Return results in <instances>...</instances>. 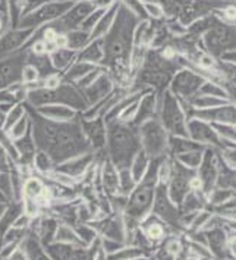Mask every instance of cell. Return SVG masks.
<instances>
[{"label": "cell", "mask_w": 236, "mask_h": 260, "mask_svg": "<svg viewBox=\"0 0 236 260\" xmlns=\"http://www.w3.org/2000/svg\"><path fill=\"white\" fill-rule=\"evenodd\" d=\"M31 123V134L37 150L46 151L55 165L62 164L70 157L90 153L91 146L85 138L80 123V115L73 121H52L44 118L24 100Z\"/></svg>", "instance_id": "1"}, {"label": "cell", "mask_w": 236, "mask_h": 260, "mask_svg": "<svg viewBox=\"0 0 236 260\" xmlns=\"http://www.w3.org/2000/svg\"><path fill=\"white\" fill-rule=\"evenodd\" d=\"M137 25L138 15L121 3L110 29L104 34V37H101L104 49V59L101 65L106 69H110L114 75L113 81L122 80V72L125 71L128 57L131 60V49Z\"/></svg>", "instance_id": "2"}, {"label": "cell", "mask_w": 236, "mask_h": 260, "mask_svg": "<svg viewBox=\"0 0 236 260\" xmlns=\"http://www.w3.org/2000/svg\"><path fill=\"white\" fill-rule=\"evenodd\" d=\"M107 140L106 153L110 162L117 169H126L139 151V140L132 123L122 122L121 119H110L106 122Z\"/></svg>", "instance_id": "3"}, {"label": "cell", "mask_w": 236, "mask_h": 260, "mask_svg": "<svg viewBox=\"0 0 236 260\" xmlns=\"http://www.w3.org/2000/svg\"><path fill=\"white\" fill-rule=\"evenodd\" d=\"M25 102L32 108H38L49 103H60L70 106L78 112H84L90 108L88 102L84 97L83 90L76 88L70 82L62 81L56 88H46V87H37L27 90Z\"/></svg>", "instance_id": "4"}, {"label": "cell", "mask_w": 236, "mask_h": 260, "mask_svg": "<svg viewBox=\"0 0 236 260\" xmlns=\"http://www.w3.org/2000/svg\"><path fill=\"white\" fill-rule=\"evenodd\" d=\"M154 174L151 169H147L145 175L139 181V185H135V188L131 191L129 199L126 200L125 216L134 220L141 219L147 212L148 207L153 202L154 190Z\"/></svg>", "instance_id": "5"}, {"label": "cell", "mask_w": 236, "mask_h": 260, "mask_svg": "<svg viewBox=\"0 0 236 260\" xmlns=\"http://www.w3.org/2000/svg\"><path fill=\"white\" fill-rule=\"evenodd\" d=\"M72 3L73 2H69V0H49L40 8H37L35 11L21 16L16 27L35 29L44 24L53 22L69 9Z\"/></svg>", "instance_id": "6"}, {"label": "cell", "mask_w": 236, "mask_h": 260, "mask_svg": "<svg viewBox=\"0 0 236 260\" xmlns=\"http://www.w3.org/2000/svg\"><path fill=\"white\" fill-rule=\"evenodd\" d=\"M94 9H97L94 0H80V2H73L69 9L62 15L60 18H57L52 24L57 29L59 34H65L70 29L80 28L81 22L91 14Z\"/></svg>", "instance_id": "7"}, {"label": "cell", "mask_w": 236, "mask_h": 260, "mask_svg": "<svg viewBox=\"0 0 236 260\" xmlns=\"http://www.w3.org/2000/svg\"><path fill=\"white\" fill-rule=\"evenodd\" d=\"M25 63L27 50H18L16 53L0 59V90L21 81V72Z\"/></svg>", "instance_id": "8"}, {"label": "cell", "mask_w": 236, "mask_h": 260, "mask_svg": "<svg viewBox=\"0 0 236 260\" xmlns=\"http://www.w3.org/2000/svg\"><path fill=\"white\" fill-rule=\"evenodd\" d=\"M80 123L83 128V133L85 138L88 140L91 150L103 151L106 150V140H107V128H106V121L103 116H96V118H83L80 112Z\"/></svg>", "instance_id": "9"}, {"label": "cell", "mask_w": 236, "mask_h": 260, "mask_svg": "<svg viewBox=\"0 0 236 260\" xmlns=\"http://www.w3.org/2000/svg\"><path fill=\"white\" fill-rule=\"evenodd\" d=\"M46 253L49 254V259L56 260H87L93 259L91 257V250L90 247L73 246V244H66V243H59V241H52L47 246H44Z\"/></svg>", "instance_id": "10"}, {"label": "cell", "mask_w": 236, "mask_h": 260, "mask_svg": "<svg viewBox=\"0 0 236 260\" xmlns=\"http://www.w3.org/2000/svg\"><path fill=\"white\" fill-rule=\"evenodd\" d=\"M34 29L31 28H9L6 32L0 36V59L11 56L21 50Z\"/></svg>", "instance_id": "11"}, {"label": "cell", "mask_w": 236, "mask_h": 260, "mask_svg": "<svg viewBox=\"0 0 236 260\" xmlns=\"http://www.w3.org/2000/svg\"><path fill=\"white\" fill-rule=\"evenodd\" d=\"M114 81L110 77V74L106 71L103 74H100L94 81L91 82L87 88H84L83 93L85 100L88 102L90 106L98 103L100 100H103L104 97H107L111 91L114 90Z\"/></svg>", "instance_id": "12"}, {"label": "cell", "mask_w": 236, "mask_h": 260, "mask_svg": "<svg viewBox=\"0 0 236 260\" xmlns=\"http://www.w3.org/2000/svg\"><path fill=\"white\" fill-rule=\"evenodd\" d=\"M90 225H93L96 228L100 237L113 238V240L125 243V223H124V218L121 215L116 213L113 216H104L103 219H96L94 222H90Z\"/></svg>", "instance_id": "13"}, {"label": "cell", "mask_w": 236, "mask_h": 260, "mask_svg": "<svg viewBox=\"0 0 236 260\" xmlns=\"http://www.w3.org/2000/svg\"><path fill=\"white\" fill-rule=\"evenodd\" d=\"M94 162V153L90 151V153H84L80 156H75V157H70L68 160L62 162V164L56 165V171L59 172H63L66 175H69L72 178L78 179L81 178L84 175V172L87 171V168Z\"/></svg>", "instance_id": "14"}, {"label": "cell", "mask_w": 236, "mask_h": 260, "mask_svg": "<svg viewBox=\"0 0 236 260\" xmlns=\"http://www.w3.org/2000/svg\"><path fill=\"white\" fill-rule=\"evenodd\" d=\"M40 115H43L47 119L52 121H59V122H65V121H73L78 118L80 112L75 110L70 106L66 105H60V103H49V105H43L38 108H34Z\"/></svg>", "instance_id": "15"}, {"label": "cell", "mask_w": 236, "mask_h": 260, "mask_svg": "<svg viewBox=\"0 0 236 260\" xmlns=\"http://www.w3.org/2000/svg\"><path fill=\"white\" fill-rule=\"evenodd\" d=\"M139 134H141V140H142V144H144L147 153H150V154L159 153L162 144H163V136H162V129L157 123H142L139 128Z\"/></svg>", "instance_id": "16"}, {"label": "cell", "mask_w": 236, "mask_h": 260, "mask_svg": "<svg viewBox=\"0 0 236 260\" xmlns=\"http://www.w3.org/2000/svg\"><path fill=\"white\" fill-rule=\"evenodd\" d=\"M14 144L15 149L18 151V162L16 164L21 165V166H31L32 160H34V156L37 153V146H35L32 134H31V126L24 137L14 140Z\"/></svg>", "instance_id": "17"}, {"label": "cell", "mask_w": 236, "mask_h": 260, "mask_svg": "<svg viewBox=\"0 0 236 260\" xmlns=\"http://www.w3.org/2000/svg\"><path fill=\"white\" fill-rule=\"evenodd\" d=\"M100 177H101V184L106 194H109L110 197L119 194V169L111 164L109 157H106L101 162Z\"/></svg>", "instance_id": "18"}, {"label": "cell", "mask_w": 236, "mask_h": 260, "mask_svg": "<svg viewBox=\"0 0 236 260\" xmlns=\"http://www.w3.org/2000/svg\"><path fill=\"white\" fill-rule=\"evenodd\" d=\"M104 59V49H103V40L94 39L85 47H83L76 53V62H87L93 65H101Z\"/></svg>", "instance_id": "19"}, {"label": "cell", "mask_w": 236, "mask_h": 260, "mask_svg": "<svg viewBox=\"0 0 236 260\" xmlns=\"http://www.w3.org/2000/svg\"><path fill=\"white\" fill-rule=\"evenodd\" d=\"M21 248L24 250L27 259L40 260V259H49V254L46 253V248L42 244V241L38 240L37 234L32 233L31 230H28L24 240L21 241Z\"/></svg>", "instance_id": "20"}, {"label": "cell", "mask_w": 236, "mask_h": 260, "mask_svg": "<svg viewBox=\"0 0 236 260\" xmlns=\"http://www.w3.org/2000/svg\"><path fill=\"white\" fill-rule=\"evenodd\" d=\"M119 5H121V2H119V0H114L110 6L104 11V14L101 15V18L98 19V22L94 25V28L91 29V32H90L91 40L104 37V34L110 29L111 24H113V21H114V16H116V12H117Z\"/></svg>", "instance_id": "21"}, {"label": "cell", "mask_w": 236, "mask_h": 260, "mask_svg": "<svg viewBox=\"0 0 236 260\" xmlns=\"http://www.w3.org/2000/svg\"><path fill=\"white\" fill-rule=\"evenodd\" d=\"M76 53L78 52L70 50L68 47H57L50 53V60L56 71L62 74L76 60Z\"/></svg>", "instance_id": "22"}, {"label": "cell", "mask_w": 236, "mask_h": 260, "mask_svg": "<svg viewBox=\"0 0 236 260\" xmlns=\"http://www.w3.org/2000/svg\"><path fill=\"white\" fill-rule=\"evenodd\" d=\"M24 213V205L22 200H12L9 206L5 209V212L0 215V235L8 231L12 225H14L15 219Z\"/></svg>", "instance_id": "23"}, {"label": "cell", "mask_w": 236, "mask_h": 260, "mask_svg": "<svg viewBox=\"0 0 236 260\" xmlns=\"http://www.w3.org/2000/svg\"><path fill=\"white\" fill-rule=\"evenodd\" d=\"M53 241H59V243H66V244H73V246H81L87 247L83 243V240L78 237V234L75 233V228L65 223V222H59L57 230L55 234V240Z\"/></svg>", "instance_id": "24"}, {"label": "cell", "mask_w": 236, "mask_h": 260, "mask_svg": "<svg viewBox=\"0 0 236 260\" xmlns=\"http://www.w3.org/2000/svg\"><path fill=\"white\" fill-rule=\"evenodd\" d=\"M98 67V65H93V63H87V62H73L69 68L66 71H63L62 74V81L70 82V84H75L80 78H83L85 74H88L90 71Z\"/></svg>", "instance_id": "25"}, {"label": "cell", "mask_w": 236, "mask_h": 260, "mask_svg": "<svg viewBox=\"0 0 236 260\" xmlns=\"http://www.w3.org/2000/svg\"><path fill=\"white\" fill-rule=\"evenodd\" d=\"M65 36H66V47L70 50H75V52H80L91 41L90 32L85 29H81V28L70 29L68 32H65Z\"/></svg>", "instance_id": "26"}, {"label": "cell", "mask_w": 236, "mask_h": 260, "mask_svg": "<svg viewBox=\"0 0 236 260\" xmlns=\"http://www.w3.org/2000/svg\"><path fill=\"white\" fill-rule=\"evenodd\" d=\"M147 169H148L147 153H145V150H139L138 153L135 154V157L132 159V164H131V166H129V171H131V174H132L134 179H135L137 182H139L141 178L145 175Z\"/></svg>", "instance_id": "27"}, {"label": "cell", "mask_w": 236, "mask_h": 260, "mask_svg": "<svg viewBox=\"0 0 236 260\" xmlns=\"http://www.w3.org/2000/svg\"><path fill=\"white\" fill-rule=\"evenodd\" d=\"M32 165H34V168L37 169V172L42 174V175L50 172V171H53L56 168V165L55 162L52 160V157H50L46 151L42 150H37L35 156H34V160H32Z\"/></svg>", "instance_id": "28"}, {"label": "cell", "mask_w": 236, "mask_h": 260, "mask_svg": "<svg viewBox=\"0 0 236 260\" xmlns=\"http://www.w3.org/2000/svg\"><path fill=\"white\" fill-rule=\"evenodd\" d=\"M135 184H137V181L132 177L129 168L119 169V194L128 197L131 194V191L135 188Z\"/></svg>", "instance_id": "29"}, {"label": "cell", "mask_w": 236, "mask_h": 260, "mask_svg": "<svg viewBox=\"0 0 236 260\" xmlns=\"http://www.w3.org/2000/svg\"><path fill=\"white\" fill-rule=\"evenodd\" d=\"M73 228H75V233L78 234V237L83 240V243L85 246H90L98 237V233L96 231V228L93 225H90V223L81 222V223H76Z\"/></svg>", "instance_id": "30"}, {"label": "cell", "mask_w": 236, "mask_h": 260, "mask_svg": "<svg viewBox=\"0 0 236 260\" xmlns=\"http://www.w3.org/2000/svg\"><path fill=\"white\" fill-rule=\"evenodd\" d=\"M25 113H27V109H25L24 102L14 105V106H12V109L6 113V119H5V123H3V129H5V131H8V129H9V128H11L16 121H19Z\"/></svg>", "instance_id": "31"}, {"label": "cell", "mask_w": 236, "mask_h": 260, "mask_svg": "<svg viewBox=\"0 0 236 260\" xmlns=\"http://www.w3.org/2000/svg\"><path fill=\"white\" fill-rule=\"evenodd\" d=\"M29 126H31L29 118H28V115L25 113V115H24L19 121H16L6 133H8V136L12 138V140H18V138L25 136V133L29 129Z\"/></svg>", "instance_id": "32"}, {"label": "cell", "mask_w": 236, "mask_h": 260, "mask_svg": "<svg viewBox=\"0 0 236 260\" xmlns=\"http://www.w3.org/2000/svg\"><path fill=\"white\" fill-rule=\"evenodd\" d=\"M9 28H12V19H11V12L6 0H0V36L6 32Z\"/></svg>", "instance_id": "33"}, {"label": "cell", "mask_w": 236, "mask_h": 260, "mask_svg": "<svg viewBox=\"0 0 236 260\" xmlns=\"http://www.w3.org/2000/svg\"><path fill=\"white\" fill-rule=\"evenodd\" d=\"M0 192L14 200V188H12V177L9 171H0Z\"/></svg>", "instance_id": "34"}, {"label": "cell", "mask_w": 236, "mask_h": 260, "mask_svg": "<svg viewBox=\"0 0 236 260\" xmlns=\"http://www.w3.org/2000/svg\"><path fill=\"white\" fill-rule=\"evenodd\" d=\"M107 8H97V9H94L91 14L88 15L85 19H84L83 22H81V25L80 28L81 29H85V31H88V32H91V29L94 28V25L98 22V19L101 18V15L104 14V11H106Z\"/></svg>", "instance_id": "35"}, {"label": "cell", "mask_w": 236, "mask_h": 260, "mask_svg": "<svg viewBox=\"0 0 236 260\" xmlns=\"http://www.w3.org/2000/svg\"><path fill=\"white\" fill-rule=\"evenodd\" d=\"M141 256V251L134 248V247H122L121 250H117L116 253H113L110 256H107V259H135Z\"/></svg>", "instance_id": "36"}, {"label": "cell", "mask_w": 236, "mask_h": 260, "mask_svg": "<svg viewBox=\"0 0 236 260\" xmlns=\"http://www.w3.org/2000/svg\"><path fill=\"white\" fill-rule=\"evenodd\" d=\"M163 234H165V230H163V226L159 223V222H155V220H151L148 225H145V235L150 238V240H160L162 237H163Z\"/></svg>", "instance_id": "37"}, {"label": "cell", "mask_w": 236, "mask_h": 260, "mask_svg": "<svg viewBox=\"0 0 236 260\" xmlns=\"http://www.w3.org/2000/svg\"><path fill=\"white\" fill-rule=\"evenodd\" d=\"M101 246H103V248H104V251L107 253V256H110V254L116 253L117 250H121L122 247L125 246V243H124V241L113 240V238L101 237Z\"/></svg>", "instance_id": "38"}, {"label": "cell", "mask_w": 236, "mask_h": 260, "mask_svg": "<svg viewBox=\"0 0 236 260\" xmlns=\"http://www.w3.org/2000/svg\"><path fill=\"white\" fill-rule=\"evenodd\" d=\"M46 2H49V0H22V5H21V16L29 14L32 11H35L37 8H40Z\"/></svg>", "instance_id": "39"}, {"label": "cell", "mask_w": 236, "mask_h": 260, "mask_svg": "<svg viewBox=\"0 0 236 260\" xmlns=\"http://www.w3.org/2000/svg\"><path fill=\"white\" fill-rule=\"evenodd\" d=\"M12 159L8 156V153L3 150V147L0 146V171H11L12 168Z\"/></svg>", "instance_id": "40"}, {"label": "cell", "mask_w": 236, "mask_h": 260, "mask_svg": "<svg viewBox=\"0 0 236 260\" xmlns=\"http://www.w3.org/2000/svg\"><path fill=\"white\" fill-rule=\"evenodd\" d=\"M144 11H147V14L151 15L153 18H160L162 16V9L157 5H153V3H145Z\"/></svg>", "instance_id": "41"}, {"label": "cell", "mask_w": 236, "mask_h": 260, "mask_svg": "<svg viewBox=\"0 0 236 260\" xmlns=\"http://www.w3.org/2000/svg\"><path fill=\"white\" fill-rule=\"evenodd\" d=\"M169 177H170V168L167 164H163L159 169V178L162 182H167Z\"/></svg>", "instance_id": "42"}, {"label": "cell", "mask_w": 236, "mask_h": 260, "mask_svg": "<svg viewBox=\"0 0 236 260\" xmlns=\"http://www.w3.org/2000/svg\"><path fill=\"white\" fill-rule=\"evenodd\" d=\"M11 202H12V200H11L9 197H6L3 192H0V215L5 212V209L9 206V203H11Z\"/></svg>", "instance_id": "43"}, {"label": "cell", "mask_w": 236, "mask_h": 260, "mask_svg": "<svg viewBox=\"0 0 236 260\" xmlns=\"http://www.w3.org/2000/svg\"><path fill=\"white\" fill-rule=\"evenodd\" d=\"M179 250H181L179 243L173 241V243H170V244H169V251H170L172 254H176V253H179Z\"/></svg>", "instance_id": "44"}, {"label": "cell", "mask_w": 236, "mask_h": 260, "mask_svg": "<svg viewBox=\"0 0 236 260\" xmlns=\"http://www.w3.org/2000/svg\"><path fill=\"white\" fill-rule=\"evenodd\" d=\"M201 185H203V182H201V179L200 178H194L191 181V187H192V188H201Z\"/></svg>", "instance_id": "45"}, {"label": "cell", "mask_w": 236, "mask_h": 260, "mask_svg": "<svg viewBox=\"0 0 236 260\" xmlns=\"http://www.w3.org/2000/svg\"><path fill=\"white\" fill-rule=\"evenodd\" d=\"M173 55H175V52H173L172 47H169V49H166V50L163 52V56H165V57H173Z\"/></svg>", "instance_id": "46"}, {"label": "cell", "mask_w": 236, "mask_h": 260, "mask_svg": "<svg viewBox=\"0 0 236 260\" xmlns=\"http://www.w3.org/2000/svg\"><path fill=\"white\" fill-rule=\"evenodd\" d=\"M226 15H227L229 18H236V9L235 8H229V9L226 11Z\"/></svg>", "instance_id": "47"}, {"label": "cell", "mask_w": 236, "mask_h": 260, "mask_svg": "<svg viewBox=\"0 0 236 260\" xmlns=\"http://www.w3.org/2000/svg\"><path fill=\"white\" fill-rule=\"evenodd\" d=\"M201 63H203V65H206V67H211V63H213V62H211L210 59H207V57H203V59H201Z\"/></svg>", "instance_id": "48"}, {"label": "cell", "mask_w": 236, "mask_h": 260, "mask_svg": "<svg viewBox=\"0 0 236 260\" xmlns=\"http://www.w3.org/2000/svg\"><path fill=\"white\" fill-rule=\"evenodd\" d=\"M5 119H6V115L0 110V126L3 128V123H5Z\"/></svg>", "instance_id": "49"}]
</instances>
